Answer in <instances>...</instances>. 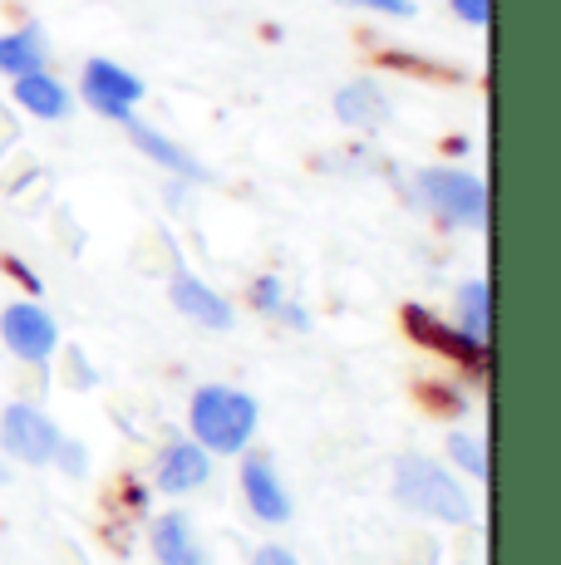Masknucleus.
Returning <instances> with one entry per match:
<instances>
[{
	"label": "nucleus",
	"mask_w": 561,
	"mask_h": 565,
	"mask_svg": "<svg viewBox=\"0 0 561 565\" xmlns=\"http://www.w3.org/2000/svg\"><path fill=\"white\" fill-rule=\"evenodd\" d=\"M340 6H354V10H370V15H414V0H340Z\"/></svg>",
	"instance_id": "obj_19"
},
{
	"label": "nucleus",
	"mask_w": 561,
	"mask_h": 565,
	"mask_svg": "<svg viewBox=\"0 0 561 565\" xmlns=\"http://www.w3.org/2000/svg\"><path fill=\"white\" fill-rule=\"evenodd\" d=\"M236 477H242L246 507H252V516H256V521L276 526V521H286V516H290V497H286V487H280V477H276L272 458H246Z\"/></svg>",
	"instance_id": "obj_9"
},
{
	"label": "nucleus",
	"mask_w": 561,
	"mask_h": 565,
	"mask_svg": "<svg viewBox=\"0 0 561 565\" xmlns=\"http://www.w3.org/2000/svg\"><path fill=\"white\" fill-rule=\"evenodd\" d=\"M84 99H89L94 114L124 124V118L138 108V99H144V79L128 74L124 64H114V60H89L84 64Z\"/></svg>",
	"instance_id": "obj_6"
},
{
	"label": "nucleus",
	"mask_w": 561,
	"mask_h": 565,
	"mask_svg": "<svg viewBox=\"0 0 561 565\" xmlns=\"http://www.w3.org/2000/svg\"><path fill=\"white\" fill-rule=\"evenodd\" d=\"M148 546H154L158 565H202L198 536H192L188 516H178V512H168V516L154 521V531H148Z\"/></svg>",
	"instance_id": "obj_14"
},
{
	"label": "nucleus",
	"mask_w": 561,
	"mask_h": 565,
	"mask_svg": "<svg viewBox=\"0 0 561 565\" xmlns=\"http://www.w3.org/2000/svg\"><path fill=\"white\" fill-rule=\"evenodd\" d=\"M252 565H300V561L290 556L286 546H262V551H256V556H252Z\"/></svg>",
	"instance_id": "obj_22"
},
{
	"label": "nucleus",
	"mask_w": 561,
	"mask_h": 565,
	"mask_svg": "<svg viewBox=\"0 0 561 565\" xmlns=\"http://www.w3.org/2000/svg\"><path fill=\"white\" fill-rule=\"evenodd\" d=\"M15 104L25 108V114H35V118H45V124H60V118H70V89L55 79L50 70H30V74H20L15 79Z\"/></svg>",
	"instance_id": "obj_12"
},
{
	"label": "nucleus",
	"mask_w": 561,
	"mask_h": 565,
	"mask_svg": "<svg viewBox=\"0 0 561 565\" xmlns=\"http://www.w3.org/2000/svg\"><path fill=\"white\" fill-rule=\"evenodd\" d=\"M45 35H40V25H20L10 30V35H0V74L6 79H20V74L30 70H45Z\"/></svg>",
	"instance_id": "obj_15"
},
{
	"label": "nucleus",
	"mask_w": 561,
	"mask_h": 565,
	"mask_svg": "<svg viewBox=\"0 0 561 565\" xmlns=\"http://www.w3.org/2000/svg\"><path fill=\"white\" fill-rule=\"evenodd\" d=\"M458 330L468 334V340L488 344V334H493V290H488V280H468V286L458 290Z\"/></svg>",
	"instance_id": "obj_16"
},
{
	"label": "nucleus",
	"mask_w": 561,
	"mask_h": 565,
	"mask_svg": "<svg viewBox=\"0 0 561 565\" xmlns=\"http://www.w3.org/2000/svg\"><path fill=\"white\" fill-rule=\"evenodd\" d=\"M212 477V458L208 448H198V443H168L163 452H158V467H154V482L163 487V492H192V487H202Z\"/></svg>",
	"instance_id": "obj_11"
},
{
	"label": "nucleus",
	"mask_w": 561,
	"mask_h": 565,
	"mask_svg": "<svg viewBox=\"0 0 561 565\" xmlns=\"http://www.w3.org/2000/svg\"><path fill=\"white\" fill-rule=\"evenodd\" d=\"M404 330L414 334V340L424 344V350L448 354V360H458V364H468V369H483V364H488V344L468 340L463 330L444 324L434 310H424V306H404Z\"/></svg>",
	"instance_id": "obj_7"
},
{
	"label": "nucleus",
	"mask_w": 561,
	"mask_h": 565,
	"mask_svg": "<svg viewBox=\"0 0 561 565\" xmlns=\"http://www.w3.org/2000/svg\"><path fill=\"white\" fill-rule=\"evenodd\" d=\"M453 15L468 20V25H488L493 20V0H448Z\"/></svg>",
	"instance_id": "obj_20"
},
{
	"label": "nucleus",
	"mask_w": 561,
	"mask_h": 565,
	"mask_svg": "<svg viewBox=\"0 0 561 565\" xmlns=\"http://www.w3.org/2000/svg\"><path fill=\"white\" fill-rule=\"evenodd\" d=\"M448 458L468 477H488V448H483L478 438H468V433H453L448 438Z\"/></svg>",
	"instance_id": "obj_17"
},
{
	"label": "nucleus",
	"mask_w": 561,
	"mask_h": 565,
	"mask_svg": "<svg viewBox=\"0 0 561 565\" xmlns=\"http://www.w3.org/2000/svg\"><path fill=\"white\" fill-rule=\"evenodd\" d=\"M50 462H60L70 477H84V448H80V443H64L60 438V448H55V458H50Z\"/></svg>",
	"instance_id": "obj_21"
},
{
	"label": "nucleus",
	"mask_w": 561,
	"mask_h": 565,
	"mask_svg": "<svg viewBox=\"0 0 561 565\" xmlns=\"http://www.w3.org/2000/svg\"><path fill=\"white\" fill-rule=\"evenodd\" d=\"M419 198L434 216H444L453 226H468L483 232L488 226V188H483L473 172L458 168H424L419 172Z\"/></svg>",
	"instance_id": "obj_3"
},
{
	"label": "nucleus",
	"mask_w": 561,
	"mask_h": 565,
	"mask_svg": "<svg viewBox=\"0 0 561 565\" xmlns=\"http://www.w3.org/2000/svg\"><path fill=\"white\" fill-rule=\"evenodd\" d=\"M336 118L354 134H380L390 124V94L374 79H354L336 94Z\"/></svg>",
	"instance_id": "obj_10"
},
{
	"label": "nucleus",
	"mask_w": 561,
	"mask_h": 565,
	"mask_svg": "<svg viewBox=\"0 0 561 565\" xmlns=\"http://www.w3.org/2000/svg\"><path fill=\"white\" fill-rule=\"evenodd\" d=\"M6 477H10V472H6V467H0V482H6Z\"/></svg>",
	"instance_id": "obj_23"
},
{
	"label": "nucleus",
	"mask_w": 561,
	"mask_h": 565,
	"mask_svg": "<svg viewBox=\"0 0 561 565\" xmlns=\"http://www.w3.org/2000/svg\"><path fill=\"white\" fill-rule=\"evenodd\" d=\"M252 306L262 315H276V320H280V310H286V286H280L276 276H262L252 286Z\"/></svg>",
	"instance_id": "obj_18"
},
{
	"label": "nucleus",
	"mask_w": 561,
	"mask_h": 565,
	"mask_svg": "<svg viewBox=\"0 0 561 565\" xmlns=\"http://www.w3.org/2000/svg\"><path fill=\"white\" fill-rule=\"evenodd\" d=\"M124 124H128V138H134V143H138V153H144V158H154L158 168H168L172 178H188V182H202V178H208V172H202V162L192 158V153H182V148L172 143L168 134H158V128L138 124L134 114H128Z\"/></svg>",
	"instance_id": "obj_13"
},
{
	"label": "nucleus",
	"mask_w": 561,
	"mask_h": 565,
	"mask_svg": "<svg viewBox=\"0 0 561 565\" xmlns=\"http://www.w3.org/2000/svg\"><path fill=\"white\" fill-rule=\"evenodd\" d=\"M168 296H172V306H178L182 315H188L192 324H208V330H232V306L218 296V290L208 286V280H198L188 266H178L172 270V286H168Z\"/></svg>",
	"instance_id": "obj_8"
},
{
	"label": "nucleus",
	"mask_w": 561,
	"mask_h": 565,
	"mask_svg": "<svg viewBox=\"0 0 561 565\" xmlns=\"http://www.w3.org/2000/svg\"><path fill=\"white\" fill-rule=\"evenodd\" d=\"M0 340L10 344V354L20 364H50L60 350V324L35 300H15V306H6V315H0Z\"/></svg>",
	"instance_id": "obj_4"
},
{
	"label": "nucleus",
	"mask_w": 561,
	"mask_h": 565,
	"mask_svg": "<svg viewBox=\"0 0 561 565\" xmlns=\"http://www.w3.org/2000/svg\"><path fill=\"white\" fill-rule=\"evenodd\" d=\"M0 448H6L15 462L45 467L60 448V428L35 404H10L0 413Z\"/></svg>",
	"instance_id": "obj_5"
},
{
	"label": "nucleus",
	"mask_w": 561,
	"mask_h": 565,
	"mask_svg": "<svg viewBox=\"0 0 561 565\" xmlns=\"http://www.w3.org/2000/svg\"><path fill=\"white\" fill-rule=\"evenodd\" d=\"M256 418H262L256 398L226 384L198 388L188 404V428L198 438V448H208V452H242L256 433Z\"/></svg>",
	"instance_id": "obj_1"
},
{
	"label": "nucleus",
	"mask_w": 561,
	"mask_h": 565,
	"mask_svg": "<svg viewBox=\"0 0 561 565\" xmlns=\"http://www.w3.org/2000/svg\"><path fill=\"white\" fill-rule=\"evenodd\" d=\"M394 492L404 507L434 516V521H453V526H468L473 521V502L458 482L428 458H399L394 462Z\"/></svg>",
	"instance_id": "obj_2"
}]
</instances>
